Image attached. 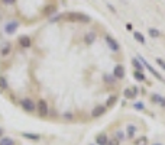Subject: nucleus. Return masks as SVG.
Wrapping results in <instances>:
<instances>
[{
	"instance_id": "19",
	"label": "nucleus",
	"mask_w": 165,
	"mask_h": 145,
	"mask_svg": "<svg viewBox=\"0 0 165 145\" xmlns=\"http://www.w3.org/2000/svg\"><path fill=\"white\" fill-rule=\"evenodd\" d=\"M133 38L138 41L139 44H142V45L146 42V41H145V36H143V33H140L139 31H133Z\"/></svg>"
},
{
	"instance_id": "18",
	"label": "nucleus",
	"mask_w": 165,
	"mask_h": 145,
	"mask_svg": "<svg viewBox=\"0 0 165 145\" xmlns=\"http://www.w3.org/2000/svg\"><path fill=\"white\" fill-rule=\"evenodd\" d=\"M22 137L26 139H32V141H39L41 135L39 134H29V132H22Z\"/></svg>"
},
{
	"instance_id": "30",
	"label": "nucleus",
	"mask_w": 165,
	"mask_h": 145,
	"mask_svg": "<svg viewBox=\"0 0 165 145\" xmlns=\"http://www.w3.org/2000/svg\"><path fill=\"white\" fill-rule=\"evenodd\" d=\"M155 63H157V64L159 65L162 70H165V61L162 60V58H157V60H155Z\"/></svg>"
},
{
	"instance_id": "29",
	"label": "nucleus",
	"mask_w": 165,
	"mask_h": 145,
	"mask_svg": "<svg viewBox=\"0 0 165 145\" xmlns=\"http://www.w3.org/2000/svg\"><path fill=\"white\" fill-rule=\"evenodd\" d=\"M0 89H3V90L8 89V81L4 80L3 77H0Z\"/></svg>"
},
{
	"instance_id": "28",
	"label": "nucleus",
	"mask_w": 165,
	"mask_h": 145,
	"mask_svg": "<svg viewBox=\"0 0 165 145\" xmlns=\"http://www.w3.org/2000/svg\"><path fill=\"white\" fill-rule=\"evenodd\" d=\"M107 145H120V141H119V139H116L115 137H113V138H109Z\"/></svg>"
},
{
	"instance_id": "4",
	"label": "nucleus",
	"mask_w": 165,
	"mask_h": 145,
	"mask_svg": "<svg viewBox=\"0 0 165 145\" xmlns=\"http://www.w3.org/2000/svg\"><path fill=\"white\" fill-rule=\"evenodd\" d=\"M20 107L28 113L36 112V103L33 102L31 97H23V99L20 100Z\"/></svg>"
},
{
	"instance_id": "27",
	"label": "nucleus",
	"mask_w": 165,
	"mask_h": 145,
	"mask_svg": "<svg viewBox=\"0 0 165 145\" xmlns=\"http://www.w3.org/2000/svg\"><path fill=\"white\" fill-rule=\"evenodd\" d=\"M133 109H135V110L142 112V110H145V105H143V103H140V102H135V103H133Z\"/></svg>"
},
{
	"instance_id": "14",
	"label": "nucleus",
	"mask_w": 165,
	"mask_h": 145,
	"mask_svg": "<svg viewBox=\"0 0 165 145\" xmlns=\"http://www.w3.org/2000/svg\"><path fill=\"white\" fill-rule=\"evenodd\" d=\"M96 38H97L96 32H87L84 35V44H86V45H91V44L96 41Z\"/></svg>"
},
{
	"instance_id": "9",
	"label": "nucleus",
	"mask_w": 165,
	"mask_h": 145,
	"mask_svg": "<svg viewBox=\"0 0 165 145\" xmlns=\"http://www.w3.org/2000/svg\"><path fill=\"white\" fill-rule=\"evenodd\" d=\"M17 28H19V22L10 20V22H8V23L4 25V32L8 33V35H13V33L16 32Z\"/></svg>"
},
{
	"instance_id": "2",
	"label": "nucleus",
	"mask_w": 165,
	"mask_h": 145,
	"mask_svg": "<svg viewBox=\"0 0 165 145\" xmlns=\"http://www.w3.org/2000/svg\"><path fill=\"white\" fill-rule=\"evenodd\" d=\"M36 113L41 116V118H46L50 115V105L45 99H39L36 102Z\"/></svg>"
},
{
	"instance_id": "3",
	"label": "nucleus",
	"mask_w": 165,
	"mask_h": 145,
	"mask_svg": "<svg viewBox=\"0 0 165 145\" xmlns=\"http://www.w3.org/2000/svg\"><path fill=\"white\" fill-rule=\"evenodd\" d=\"M138 60H139L140 63H142L143 68H146V70H148V71L151 72V74H152V76L157 79V80H159L161 83H164V84H165V79L162 77V76H161V74H159V72L157 71V70H155V68H154V67H152V65L149 64V63L146 61V60H145V58H142V57H138Z\"/></svg>"
},
{
	"instance_id": "15",
	"label": "nucleus",
	"mask_w": 165,
	"mask_h": 145,
	"mask_svg": "<svg viewBox=\"0 0 165 145\" xmlns=\"http://www.w3.org/2000/svg\"><path fill=\"white\" fill-rule=\"evenodd\" d=\"M116 103H117V96H116V94H112V96H109V99L106 100V105L104 106H106L107 109H112Z\"/></svg>"
},
{
	"instance_id": "26",
	"label": "nucleus",
	"mask_w": 165,
	"mask_h": 145,
	"mask_svg": "<svg viewBox=\"0 0 165 145\" xmlns=\"http://www.w3.org/2000/svg\"><path fill=\"white\" fill-rule=\"evenodd\" d=\"M104 81H106V83H110V84H115L117 80L115 79L113 74H112V76H110V74H106V76H104Z\"/></svg>"
},
{
	"instance_id": "7",
	"label": "nucleus",
	"mask_w": 165,
	"mask_h": 145,
	"mask_svg": "<svg viewBox=\"0 0 165 145\" xmlns=\"http://www.w3.org/2000/svg\"><path fill=\"white\" fill-rule=\"evenodd\" d=\"M17 44H19L20 48L28 49L32 47V39H31V36H28V35H22V36L17 39Z\"/></svg>"
},
{
	"instance_id": "1",
	"label": "nucleus",
	"mask_w": 165,
	"mask_h": 145,
	"mask_svg": "<svg viewBox=\"0 0 165 145\" xmlns=\"http://www.w3.org/2000/svg\"><path fill=\"white\" fill-rule=\"evenodd\" d=\"M64 19L68 22H80V23H90L91 17L86 13H80V12H68L64 15Z\"/></svg>"
},
{
	"instance_id": "22",
	"label": "nucleus",
	"mask_w": 165,
	"mask_h": 145,
	"mask_svg": "<svg viewBox=\"0 0 165 145\" xmlns=\"http://www.w3.org/2000/svg\"><path fill=\"white\" fill-rule=\"evenodd\" d=\"M0 145H16V142L9 137H3L0 138Z\"/></svg>"
},
{
	"instance_id": "25",
	"label": "nucleus",
	"mask_w": 165,
	"mask_h": 145,
	"mask_svg": "<svg viewBox=\"0 0 165 145\" xmlns=\"http://www.w3.org/2000/svg\"><path fill=\"white\" fill-rule=\"evenodd\" d=\"M162 97H164V96H161V94H157V93H154V94L151 96V100H152L154 103H158V105H159V103H161V100H162Z\"/></svg>"
},
{
	"instance_id": "21",
	"label": "nucleus",
	"mask_w": 165,
	"mask_h": 145,
	"mask_svg": "<svg viewBox=\"0 0 165 145\" xmlns=\"http://www.w3.org/2000/svg\"><path fill=\"white\" fill-rule=\"evenodd\" d=\"M133 79H136L138 81H146V76H145L142 71H136V70H133Z\"/></svg>"
},
{
	"instance_id": "16",
	"label": "nucleus",
	"mask_w": 165,
	"mask_h": 145,
	"mask_svg": "<svg viewBox=\"0 0 165 145\" xmlns=\"http://www.w3.org/2000/svg\"><path fill=\"white\" fill-rule=\"evenodd\" d=\"M10 49H12V47H10V44H9V42L3 44V47L0 48V55H2V57H8L9 54H10Z\"/></svg>"
},
{
	"instance_id": "11",
	"label": "nucleus",
	"mask_w": 165,
	"mask_h": 145,
	"mask_svg": "<svg viewBox=\"0 0 165 145\" xmlns=\"http://www.w3.org/2000/svg\"><path fill=\"white\" fill-rule=\"evenodd\" d=\"M109 137L106 132H100L96 135V145H107Z\"/></svg>"
},
{
	"instance_id": "10",
	"label": "nucleus",
	"mask_w": 165,
	"mask_h": 145,
	"mask_svg": "<svg viewBox=\"0 0 165 145\" xmlns=\"http://www.w3.org/2000/svg\"><path fill=\"white\" fill-rule=\"evenodd\" d=\"M124 74H126V71H124V67L122 64H117L115 67V70H113V76H115L116 80H123L124 79Z\"/></svg>"
},
{
	"instance_id": "24",
	"label": "nucleus",
	"mask_w": 165,
	"mask_h": 145,
	"mask_svg": "<svg viewBox=\"0 0 165 145\" xmlns=\"http://www.w3.org/2000/svg\"><path fill=\"white\" fill-rule=\"evenodd\" d=\"M148 33H149V36H152V38H158V36L161 35V32H159L158 29H155V28H149Z\"/></svg>"
},
{
	"instance_id": "6",
	"label": "nucleus",
	"mask_w": 165,
	"mask_h": 145,
	"mask_svg": "<svg viewBox=\"0 0 165 145\" xmlns=\"http://www.w3.org/2000/svg\"><path fill=\"white\" fill-rule=\"evenodd\" d=\"M104 39H106V44H107V47L110 48L112 52H119V51H120V45H119V42H117L115 38H112V36L107 35Z\"/></svg>"
},
{
	"instance_id": "13",
	"label": "nucleus",
	"mask_w": 165,
	"mask_h": 145,
	"mask_svg": "<svg viewBox=\"0 0 165 145\" xmlns=\"http://www.w3.org/2000/svg\"><path fill=\"white\" fill-rule=\"evenodd\" d=\"M55 12H57V6L55 5H46L44 8V10H42V15L44 16H52Z\"/></svg>"
},
{
	"instance_id": "12",
	"label": "nucleus",
	"mask_w": 165,
	"mask_h": 145,
	"mask_svg": "<svg viewBox=\"0 0 165 145\" xmlns=\"http://www.w3.org/2000/svg\"><path fill=\"white\" fill-rule=\"evenodd\" d=\"M124 134H126V138L133 139V138L136 137V134H138V128L130 123V125H128V128H126V131H124Z\"/></svg>"
},
{
	"instance_id": "8",
	"label": "nucleus",
	"mask_w": 165,
	"mask_h": 145,
	"mask_svg": "<svg viewBox=\"0 0 165 145\" xmlns=\"http://www.w3.org/2000/svg\"><path fill=\"white\" fill-rule=\"evenodd\" d=\"M106 112H107V107L104 105H99L91 110V118H94V119H96V118H100V116H103Z\"/></svg>"
},
{
	"instance_id": "33",
	"label": "nucleus",
	"mask_w": 165,
	"mask_h": 145,
	"mask_svg": "<svg viewBox=\"0 0 165 145\" xmlns=\"http://www.w3.org/2000/svg\"><path fill=\"white\" fill-rule=\"evenodd\" d=\"M159 106H161L162 109H165V97H162V100H161V103H159Z\"/></svg>"
},
{
	"instance_id": "20",
	"label": "nucleus",
	"mask_w": 165,
	"mask_h": 145,
	"mask_svg": "<svg viewBox=\"0 0 165 145\" xmlns=\"http://www.w3.org/2000/svg\"><path fill=\"white\" fill-rule=\"evenodd\" d=\"M132 65H133V70H136V71H142L143 70V65H142V63L138 58H132Z\"/></svg>"
},
{
	"instance_id": "17",
	"label": "nucleus",
	"mask_w": 165,
	"mask_h": 145,
	"mask_svg": "<svg viewBox=\"0 0 165 145\" xmlns=\"http://www.w3.org/2000/svg\"><path fill=\"white\" fill-rule=\"evenodd\" d=\"M133 145H149V141L145 135H143V137H138V138H135Z\"/></svg>"
},
{
	"instance_id": "32",
	"label": "nucleus",
	"mask_w": 165,
	"mask_h": 145,
	"mask_svg": "<svg viewBox=\"0 0 165 145\" xmlns=\"http://www.w3.org/2000/svg\"><path fill=\"white\" fill-rule=\"evenodd\" d=\"M126 29H128V31H129V32H132V31H133L132 25H130V23H126Z\"/></svg>"
},
{
	"instance_id": "31",
	"label": "nucleus",
	"mask_w": 165,
	"mask_h": 145,
	"mask_svg": "<svg viewBox=\"0 0 165 145\" xmlns=\"http://www.w3.org/2000/svg\"><path fill=\"white\" fill-rule=\"evenodd\" d=\"M2 2H3L4 5H13V3H15L16 0H2Z\"/></svg>"
},
{
	"instance_id": "36",
	"label": "nucleus",
	"mask_w": 165,
	"mask_h": 145,
	"mask_svg": "<svg viewBox=\"0 0 165 145\" xmlns=\"http://www.w3.org/2000/svg\"><path fill=\"white\" fill-rule=\"evenodd\" d=\"M0 135H2V129H0Z\"/></svg>"
},
{
	"instance_id": "34",
	"label": "nucleus",
	"mask_w": 165,
	"mask_h": 145,
	"mask_svg": "<svg viewBox=\"0 0 165 145\" xmlns=\"http://www.w3.org/2000/svg\"><path fill=\"white\" fill-rule=\"evenodd\" d=\"M109 9H110V10H112V12H113V13H116V9L113 8V6H112V5H109Z\"/></svg>"
},
{
	"instance_id": "37",
	"label": "nucleus",
	"mask_w": 165,
	"mask_h": 145,
	"mask_svg": "<svg viewBox=\"0 0 165 145\" xmlns=\"http://www.w3.org/2000/svg\"><path fill=\"white\" fill-rule=\"evenodd\" d=\"M90 145H96V144H90Z\"/></svg>"
},
{
	"instance_id": "23",
	"label": "nucleus",
	"mask_w": 165,
	"mask_h": 145,
	"mask_svg": "<svg viewBox=\"0 0 165 145\" xmlns=\"http://www.w3.org/2000/svg\"><path fill=\"white\" fill-rule=\"evenodd\" d=\"M115 138H116V139H119V141L122 142L124 138H126V134H124V131H120V129H119V131H116V132H115Z\"/></svg>"
},
{
	"instance_id": "35",
	"label": "nucleus",
	"mask_w": 165,
	"mask_h": 145,
	"mask_svg": "<svg viewBox=\"0 0 165 145\" xmlns=\"http://www.w3.org/2000/svg\"><path fill=\"white\" fill-rule=\"evenodd\" d=\"M152 145H162V144H152Z\"/></svg>"
},
{
	"instance_id": "5",
	"label": "nucleus",
	"mask_w": 165,
	"mask_h": 145,
	"mask_svg": "<svg viewBox=\"0 0 165 145\" xmlns=\"http://www.w3.org/2000/svg\"><path fill=\"white\" fill-rule=\"evenodd\" d=\"M139 94V89H138V86H132V87H126L123 90V97L126 100H133V99H136Z\"/></svg>"
}]
</instances>
